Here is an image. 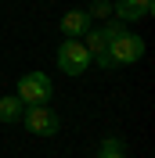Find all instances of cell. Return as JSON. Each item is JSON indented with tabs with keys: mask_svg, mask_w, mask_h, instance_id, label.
<instances>
[{
	"mask_svg": "<svg viewBox=\"0 0 155 158\" xmlns=\"http://www.w3.org/2000/svg\"><path fill=\"white\" fill-rule=\"evenodd\" d=\"M119 29H123V22H108V25H101V29H87V32H83V47L90 50V58H94V54H105L108 40L116 36Z\"/></svg>",
	"mask_w": 155,
	"mask_h": 158,
	"instance_id": "5",
	"label": "cell"
},
{
	"mask_svg": "<svg viewBox=\"0 0 155 158\" xmlns=\"http://www.w3.org/2000/svg\"><path fill=\"white\" fill-rule=\"evenodd\" d=\"M51 94H54V83L47 79V72H25L18 79V101L29 108V104H47Z\"/></svg>",
	"mask_w": 155,
	"mask_h": 158,
	"instance_id": "2",
	"label": "cell"
},
{
	"mask_svg": "<svg viewBox=\"0 0 155 158\" xmlns=\"http://www.w3.org/2000/svg\"><path fill=\"white\" fill-rule=\"evenodd\" d=\"M58 69L65 72V76H83V72L90 69V50L83 47V40H61Z\"/></svg>",
	"mask_w": 155,
	"mask_h": 158,
	"instance_id": "3",
	"label": "cell"
},
{
	"mask_svg": "<svg viewBox=\"0 0 155 158\" xmlns=\"http://www.w3.org/2000/svg\"><path fill=\"white\" fill-rule=\"evenodd\" d=\"M87 29H90L87 7H72V11H65V15H61V36H65V40H79Z\"/></svg>",
	"mask_w": 155,
	"mask_h": 158,
	"instance_id": "7",
	"label": "cell"
},
{
	"mask_svg": "<svg viewBox=\"0 0 155 158\" xmlns=\"http://www.w3.org/2000/svg\"><path fill=\"white\" fill-rule=\"evenodd\" d=\"M22 118H25V129H29L33 137H54L61 129L58 115H54L47 104H29V108H22Z\"/></svg>",
	"mask_w": 155,
	"mask_h": 158,
	"instance_id": "4",
	"label": "cell"
},
{
	"mask_svg": "<svg viewBox=\"0 0 155 158\" xmlns=\"http://www.w3.org/2000/svg\"><path fill=\"white\" fill-rule=\"evenodd\" d=\"M22 104L18 101V94H11V97H0V122H18L22 118Z\"/></svg>",
	"mask_w": 155,
	"mask_h": 158,
	"instance_id": "8",
	"label": "cell"
},
{
	"mask_svg": "<svg viewBox=\"0 0 155 158\" xmlns=\"http://www.w3.org/2000/svg\"><path fill=\"white\" fill-rule=\"evenodd\" d=\"M97 158H126V144H123L119 137L101 140V148H97Z\"/></svg>",
	"mask_w": 155,
	"mask_h": 158,
	"instance_id": "9",
	"label": "cell"
},
{
	"mask_svg": "<svg viewBox=\"0 0 155 158\" xmlns=\"http://www.w3.org/2000/svg\"><path fill=\"white\" fill-rule=\"evenodd\" d=\"M108 54H112V61H116V69H119V65H134V61L144 58V40L134 36V32L123 25L116 36L108 40Z\"/></svg>",
	"mask_w": 155,
	"mask_h": 158,
	"instance_id": "1",
	"label": "cell"
},
{
	"mask_svg": "<svg viewBox=\"0 0 155 158\" xmlns=\"http://www.w3.org/2000/svg\"><path fill=\"white\" fill-rule=\"evenodd\" d=\"M112 11L123 22H141V18H152L155 0H112Z\"/></svg>",
	"mask_w": 155,
	"mask_h": 158,
	"instance_id": "6",
	"label": "cell"
},
{
	"mask_svg": "<svg viewBox=\"0 0 155 158\" xmlns=\"http://www.w3.org/2000/svg\"><path fill=\"white\" fill-rule=\"evenodd\" d=\"M87 15L90 18H108V15H112V0H94L87 7Z\"/></svg>",
	"mask_w": 155,
	"mask_h": 158,
	"instance_id": "10",
	"label": "cell"
}]
</instances>
